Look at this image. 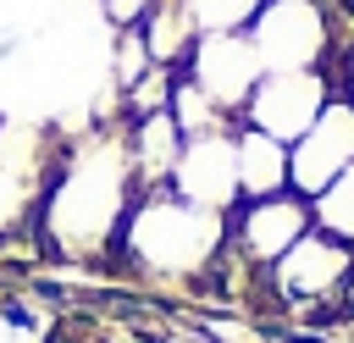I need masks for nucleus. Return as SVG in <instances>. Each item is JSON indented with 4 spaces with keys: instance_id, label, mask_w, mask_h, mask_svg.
<instances>
[{
    "instance_id": "1",
    "label": "nucleus",
    "mask_w": 354,
    "mask_h": 343,
    "mask_svg": "<svg viewBox=\"0 0 354 343\" xmlns=\"http://www.w3.org/2000/svg\"><path fill=\"white\" fill-rule=\"evenodd\" d=\"M138 199L127 138H94L61 155V172L39 210V254L50 260H88L100 249H116L127 210Z\"/></svg>"
},
{
    "instance_id": "2",
    "label": "nucleus",
    "mask_w": 354,
    "mask_h": 343,
    "mask_svg": "<svg viewBox=\"0 0 354 343\" xmlns=\"http://www.w3.org/2000/svg\"><path fill=\"white\" fill-rule=\"evenodd\" d=\"M221 249H227V216L199 210L171 188L138 194L116 238L122 271H149V277H199Z\"/></svg>"
},
{
    "instance_id": "3",
    "label": "nucleus",
    "mask_w": 354,
    "mask_h": 343,
    "mask_svg": "<svg viewBox=\"0 0 354 343\" xmlns=\"http://www.w3.org/2000/svg\"><path fill=\"white\" fill-rule=\"evenodd\" d=\"M243 33L260 50L266 72H326V50H332L326 0H260Z\"/></svg>"
},
{
    "instance_id": "4",
    "label": "nucleus",
    "mask_w": 354,
    "mask_h": 343,
    "mask_svg": "<svg viewBox=\"0 0 354 343\" xmlns=\"http://www.w3.org/2000/svg\"><path fill=\"white\" fill-rule=\"evenodd\" d=\"M61 155L39 127H0V238L11 232H33L44 194L61 172Z\"/></svg>"
},
{
    "instance_id": "5",
    "label": "nucleus",
    "mask_w": 354,
    "mask_h": 343,
    "mask_svg": "<svg viewBox=\"0 0 354 343\" xmlns=\"http://www.w3.org/2000/svg\"><path fill=\"white\" fill-rule=\"evenodd\" d=\"M310 227H315L310 199L293 194V188L266 194V199H238L227 210V249L249 266H277Z\"/></svg>"
},
{
    "instance_id": "6",
    "label": "nucleus",
    "mask_w": 354,
    "mask_h": 343,
    "mask_svg": "<svg viewBox=\"0 0 354 343\" xmlns=\"http://www.w3.org/2000/svg\"><path fill=\"white\" fill-rule=\"evenodd\" d=\"M183 77L199 94H210L232 122H243V105H249L254 83L266 77V61L249 44V33H199L183 61Z\"/></svg>"
},
{
    "instance_id": "7",
    "label": "nucleus",
    "mask_w": 354,
    "mask_h": 343,
    "mask_svg": "<svg viewBox=\"0 0 354 343\" xmlns=\"http://www.w3.org/2000/svg\"><path fill=\"white\" fill-rule=\"evenodd\" d=\"M348 166H354V100L332 94L321 105V116L288 144V188L304 194V199H315Z\"/></svg>"
},
{
    "instance_id": "8",
    "label": "nucleus",
    "mask_w": 354,
    "mask_h": 343,
    "mask_svg": "<svg viewBox=\"0 0 354 343\" xmlns=\"http://www.w3.org/2000/svg\"><path fill=\"white\" fill-rule=\"evenodd\" d=\"M332 100V83L326 72H266L243 105V127L277 138V144H293L315 116L321 105Z\"/></svg>"
},
{
    "instance_id": "9",
    "label": "nucleus",
    "mask_w": 354,
    "mask_h": 343,
    "mask_svg": "<svg viewBox=\"0 0 354 343\" xmlns=\"http://www.w3.org/2000/svg\"><path fill=\"white\" fill-rule=\"evenodd\" d=\"M348 271H354V249L337 243L332 232L310 227V232L271 266V288H277L282 304H326V299L343 293Z\"/></svg>"
},
{
    "instance_id": "10",
    "label": "nucleus",
    "mask_w": 354,
    "mask_h": 343,
    "mask_svg": "<svg viewBox=\"0 0 354 343\" xmlns=\"http://www.w3.org/2000/svg\"><path fill=\"white\" fill-rule=\"evenodd\" d=\"M238 127L227 133H199V138H183V155H177V172H171V194L199 205V210H216L227 216L243 194H238V144H232Z\"/></svg>"
},
{
    "instance_id": "11",
    "label": "nucleus",
    "mask_w": 354,
    "mask_h": 343,
    "mask_svg": "<svg viewBox=\"0 0 354 343\" xmlns=\"http://www.w3.org/2000/svg\"><path fill=\"white\" fill-rule=\"evenodd\" d=\"M232 144H238V194L243 199H266V194L288 188V144H277L243 122H238Z\"/></svg>"
},
{
    "instance_id": "12",
    "label": "nucleus",
    "mask_w": 354,
    "mask_h": 343,
    "mask_svg": "<svg viewBox=\"0 0 354 343\" xmlns=\"http://www.w3.org/2000/svg\"><path fill=\"white\" fill-rule=\"evenodd\" d=\"M310 216H315L321 232H332L337 243L354 249V166H348L343 177H332V183L310 199Z\"/></svg>"
},
{
    "instance_id": "13",
    "label": "nucleus",
    "mask_w": 354,
    "mask_h": 343,
    "mask_svg": "<svg viewBox=\"0 0 354 343\" xmlns=\"http://www.w3.org/2000/svg\"><path fill=\"white\" fill-rule=\"evenodd\" d=\"M188 22L199 33H243L260 11V0H183Z\"/></svg>"
},
{
    "instance_id": "14",
    "label": "nucleus",
    "mask_w": 354,
    "mask_h": 343,
    "mask_svg": "<svg viewBox=\"0 0 354 343\" xmlns=\"http://www.w3.org/2000/svg\"><path fill=\"white\" fill-rule=\"evenodd\" d=\"M326 83H332V94H343V100H354V44L337 55V72H326Z\"/></svg>"
},
{
    "instance_id": "15",
    "label": "nucleus",
    "mask_w": 354,
    "mask_h": 343,
    "mask_svg": "<svg viewBox=\"0 0 354 343\" xmlns=\"http://www.w3.org/2000/svg\"><path fill=\"white\" fill-rule=\"evenodd\" d=\"M337 11H343V17H354V0H337Z\"/></svg>"
}]
</instances>
